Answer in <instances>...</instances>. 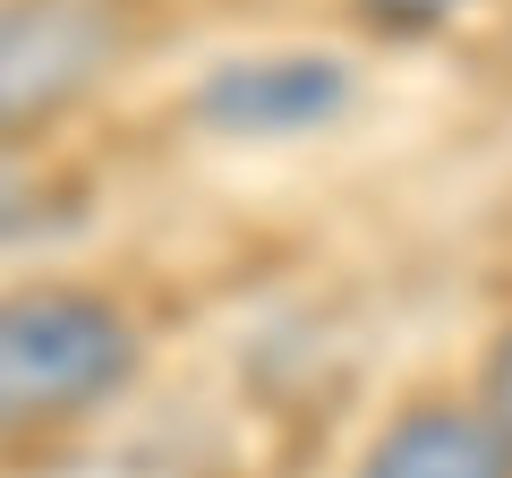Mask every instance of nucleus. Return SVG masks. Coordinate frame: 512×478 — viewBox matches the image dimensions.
Returning a JSON list of instances; mask_svg holds the SVG:
<instances>
[{
	"instance_id": "f257e3e1",
	"label": "nucleus",
	"mask_w": 512,
	"mask_h": 478,
	"mask_svg": "<svg viewBox=\"0 0 512 478\" xmlns=\"http://www.w3.org/2000/svg\"><path fill=\"white\" fill-rule=\"evenodd\" d=\"M137 376V325L103 291L26 282L0 291V436L86 419Z\"/></svg>"
},
{
	"instance_id": "f03ea898",
	"label": "nucleus",
	"mask_w": 512,
	"mask_h": 478,
	"mask_svg": "<svg viewBox=\"0 0 512 478\" xmlns=\"http://www.w3.org/2000/svg\"><path fill=\"white\" fill-rule=\"evenodd\" d=\"M120 60L111 0H0V146L52 129Z\"/></svg>"
},
{
	"instance_id": "7ed1b4c3",
	"label": "nucleus",
	"mask_w": 512,
	"mask_h": 478,
	"mask_svg": "<svg viewBox=\"0 0 512 478\" xmlns=\"http://www.w3.org/2000/svg\"><path fill=\"white\" fill-rule=\"evenodd\" d=\"M359 103V69L342 52H231L197 77L188 111L197 129L231 137V146H291V137H325L342 111Z\"/></svg>"
},
{
	"instance_id": "20e7f679",
	"label": "nucleus",
	"mask_w": 512,
	"mask_h": 478,
	"mask_svg": "<svg viewBox=\"0 0 512 478\" xmlns=\"http://www.w3.org/2000/svg\"><path fill=\"white\" fill-rule=\"evenodd\" d=\"M350 478H512V427L487 402H410Z\"/></svg>"
},
{
	"instance_id": "39448f33",
	"label": "nucleus",
	"mask_w": 512,
	"mask_h": 478,
	"mask_svg": "<svg viewBox=\"0 0 512 478\" xmlns=\"http://www.w3.org/2000/svg\"><path fill=\"white\" fill-rule=\"evenodd\" d=\"M350 9H359L376 35H436V26L461 18L470 0H350Z\"/></svg>"
},
{
	"instance_id": "423d86ee",
	"label": "nucleus",
	"mask_w": 512,
	"mask_h": 478,
	"mask_svg": "<svg viewBox=\"0 0 512 478\" xmlns=\"http://www.w3.org/2000/svg\"><path fill=\"white\" fill-rule=\"evenodd\" d=\"M478 402H487L495 419L512 427V325L495 333V350H487V376H478Z\"/></svg>"
},
{
	"instance_id": "0eeeda50",
	"label": "nucleus",
	"mask_w": 512,
	"mask_h": 478,
	"mask_svg": "<svg viewBox=\"0 0 512 478\" xmlns=\"http://www.w3.org/2000/svg\"><path fill=\"white\" fill-rule=\"evenodd\" d=\"M18 222H26V188L0 171V231H18Z\"/></svg>"
}]
</instances>
